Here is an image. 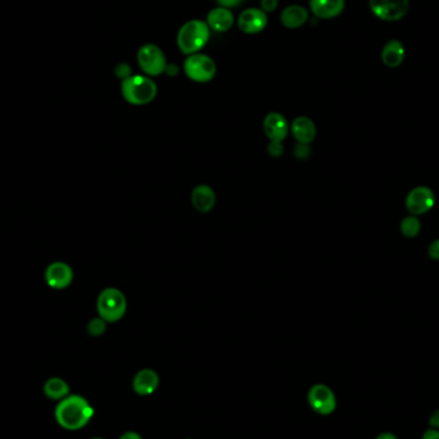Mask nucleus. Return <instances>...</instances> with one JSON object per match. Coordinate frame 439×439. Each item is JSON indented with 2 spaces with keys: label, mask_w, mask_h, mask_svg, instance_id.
Segmentation results:
<instances>
[{
  "label": "nucleus",
  "mask_w": 439,
  "mask_h": 439,
  "mask_svg": "<svg viewBox=\"0 0 439 439\" xmlns=\"http://www.w3.org/2000/svg\"><path fill=\"white\" fill-rule=\"evenodd\" d=\"M310 8L319 19H335L343 12L344 0H310Z\"/></svg>",
  "instance_id": "dca6fc26"
},
{
  "label": "nucleus",
  "mask_w": 439,
  "mask_h": 439,
  "mask_svg": "<svg viewBox=\"0 0 439 439\" xmlns=\"http://www.w3.org/2000/svg\"><path fill=\"white\" fill-rule=\"evenodd\" d=\"M430 427L433 429H439V410H436L429 418Z\"/></svg>",
  "instance_id": "cd10ccee"
},
{
  "label": "nucleus",
  "mask_w": 439,
  "mask_h": 439,
  "mask_svg": "<svg viewBox=\"0 0 439 439\" xmlns=\"http://www.w3.org/2000/svg\"><path fill=\"white\" fill-rule=\"evenodd\" d=\"M138 63L148 76L162 75L169 65L162 49L154 44H145L138 50Z\"/></svg>",
  "instance_id": "423d86ee"
},
{
  "label": "nucleus",
  "mask_w": 439,
  "mask_h": 439,
  "mask_svg": "<svg viewBox=\"0 0 439 439\" xmlns=\"http://www.w3.org/2000/svg\"><path fill=\"white\" fill-rule=\"evenodd\" d=\"M116 76L120 77L121 80H125L127 77L131 76V67L127 63H118L116 66Z\"/></svg>",
  "instance_id": "5701e85b"
},
{
  "label": "nucleus",
  "mask_w": 439,
  "mask_h": 439,
  "mask_svg": "<svg viewBox=\"0 0 439 439\" xmlns=\"http://www.w3.org/2000/svg\"><path fill=\"white\" fill-rule=\"evenodd\" d=\"M160 376L152 369H143L135 375L133 388L139 396H149L158 388Z\"/></svg>",
  "instance_id": "2eb2a0df"
},
{
  "label": "nucleus",
  "mask_w": 439,
  "mask_h": 439,
  "mask_svg": "<svg viewBox=\"0 0 439 439\" xmlns=\"http://www.w3.org/2000/svg\"><path fill=\"white\" fill-rule=\"evenodd\" d=\"M191 203L194 208L201 213H208L216 203V194L210 185L202 184L191 191Z\"/></svg>",
  "instance_id": "4468645a"
},
{
  "label": "nucleus",
  "mask_w": 439,
  "mask_h": 439,
  "mask_svg": "<svg viewBox=\"0 0 439 439\" xmlns=\"http://www.w3.org/2000/svg\"><path fill=\"white\" fill-rule=\"evenodd\" d=\"M105 328H107V323L102 317H98V319H93L89 325H87V332L89 334L93 335V336H99V335L103 334L105 332Z\"/></svg>",
  "instance_id": "4be33fe9"
},
{
  "label": "nucleus",
  "mask_w": 439,
  "mask_h": 439,
  "mask_svg": "<svg viewBox=\"0 0 439 439\" xmlns=\"http://www.w3.org/2000/svg\"><path fill=\"white\" fill-rule=\"evenodd\" d=\"M96 310L99 317H102L105 323H117L126 314V297L117 288H107L98 297Z\"/></svg>",
  "instance_id": "20e7f679"
},
{
  "label": "nucleus",
  "mask_w": 439,
  "mask_h": 439,
  "mask_svg": "<svg viewBox=\"0 0 439 439\" xmlns=\"http://www.w3.org/2000/svg\"><path fill=\"white\" fill-rule=\"evenodd\" d=\"M382 59L387 67H398L405 59V48L401 41L391 40L383 49Z\"/></svg>",
  "instance_id": "6ab92c4d"
},
{
  "label": "nucleus",
  "mask_w": 439,
  "mask_h": 439,
  "mask_svg": "<svg viewBox=\"0 0 439 439\" xmlns=\"http://www.w3.org/2000/svg\"><path fill=\"white\" fill-rule=\"evenodd\" d=\"M208 40L210 26L201 19L188 21L178 32V47L186 56L198 53L206 47Z\"/></svg>",
  "instance_id": "f03ea898"
},
{
  "label": "nucleus",
  "mask_w": 439,
  "mask_h": 439,
  "mask_svg": "<svg viewBox=\"0 0 439 439\" xmlns=\"http://www.w3.org/2000/svg\"><path fill=\"white\" fill-rule=\"evenodd\" d=\"M279 6V0H261V8L266 12H274Z\"/></svg>",
  "instance_id": "393cba45"
},
{
  "label": "nucleus",
  "mask_w": 439,
  "mask_h": 439,
  "mask_svg": "<svg viewBox=\"0 0 439 439\" xmlns=\"http://www.w3.org/2000/svg\"><path fill=\"white\" fill-rule=\"evenodd\" d=\"M44 393L49 400L61 401L69 394V385L62 378H50L44 384Z\"/></svg>",
  "instance_id": "aec40b11"
},
{
  "label": "nucleus",
  "mask_w": 439,
  "mask_h": 439,
  "mask_svg": "<svg viewBox=\"0 0 439 439\" xmlns=\"http://www.w3.org/2000/svg\"><path fill=\"white\" fill-rule=\"evenodd\" d=\"M94 415V410L89 401L78 394H68L66 398L58 402L54 418L58 424L66 430L83 429Z\"/></svg>",
  "instance_id": "f257e3e1"
},
{
  "label": "nucleus",
  "mask_w": 439,
  "mask_h": 439,
  "mask_svg": "<svg viewBox=\"0 0 439 439\" xmlns=\"http://www.w3.org/2000/svg\"><path fill=\"white\" fill-rule=\"evenodd\" d=\"M376 439H398L394 434H392V433H382L381 436H378V438Z\"/></svg>",
  "instance_id": "2f4dec72"
},
{
  "label": "nucleus",
  "mask_w": 439,
  "mask_h": 439,
  "mask_svg": "<svg viewBox=\"0 0 439 439\" xmlns=\"http://www.w3.org/2000/svg\"><path fill=\"white\" fill-rule=\"evenodd\" d=\"M308 19V10L301 6H289L283 10L280 14V21L287 29H299Z\"/></svg>",
  "instance_id": "a211bd4d"
},
{
  "label": "nucleus",
  "mask_w": 439,
  "mask_h": 439,
  "mask_svg": "<svg viewBox=\"0 0 439 439\" xmlns=\"http://www.w3.org/2000/svg\"><path fill=\"white\" fill-rule=\"evenodd\" d=\"M372 12L382 21H400L410 8V0H369Z\"/></svg>",
  "instance_id": "0eeeda50"
},
{
  "label": "nucleus",
  "mask_w": 439,
  "mask_h": 439,
  "mask_svg": "<svg viewBox=\"0 0 439 439\" xmlns=\"http://www.w3.org/2000/svg\"><path fill=\"white\" fill-rule=\"evenodd\" d=\"M74 279L72 268L65 262H54L45 271V280L48 286L53 289L67 288Z\"/></svg>",
  "instance_id": "f8f14e48"
},
{
  "label": "nucleus",
  "mask_w": 439,
  "mask_h": 439,
  "mask_svg": "<svg viewBox=\"0 0 439 439\" xmlns=\"http://www.w3.org/2000/svg\"><path fill=\"white\" fill-rule=\"evenodd\" d=\"M289 124L287 118L279 112H271L265 117L264 121V131L270 142L283 143L289 134Z\"/></svg>",
  "instance_id": "9b49d317"
},
{
  "label": "nucleus",
  "mask_w": 439,
  "mask_h": 439,
  "mask_svg": "<svg viewBox=\"0 0 439 439\" xmlns=\"http://www.w3.org/2000/svg\"><path fill=\"white\" fill-rule=\"evenodd\" d=\"M207 25L217 32H226L234 25V14L228 8L217 7L207 14Z\"/></svg>",
  "instance_id": "f3484780"
},
{
  "label": "nucleus",
  "mask_w": 439,
  "mask_h": 439,
  "mask_svg": "<svg viewBox=\"0 0 439 439\" xmlns=\"http://www.w3.org/2000/svg\"><path fill=\"white\" fill-rule=\"evenodd\" d=\"M164 72H166L169 76H176V75L179 74V66L175 65V63H169Z\"/></svg>",
  "instance_id": "c756f323"
},
{
  "label": "nucleus",
  "mask_w": 439,
  "mask_h": 439,
  "mask_svg": "<svg viewBox=\"0 0 439 439\" xmlns=\"http://www.w3.org/2000/svg\"><path fill=\"white\" fill-rule=\"evenodd\" d=\"M217 3H219L221 7H224V8H235V7H238L239 4L243 1V0H216Z\"/></svg>",
  "instance_id": "bb28decb"
},
{
  "label": "nucleus",
  "mask_w": 439,
  "mask_h": 439,
  "mask_svg": "<svg viewBox=\"0 0 439 439\" xmlns=\"http://www.w3.org/2000/svg\"><path fill=\"white\" fill-rule=\"evenodd\" d=\"M120 439H143L138 433H135V431H126L125 434L121 436V438Z\"/></svg>",
  "instance_id": "7c9ffc66"
},
{
  "label": "nucleus",
  "mask_w": 439,
  "mask_h": 439,
  "mask_svg": "<svg viewBox=\"0 0 439 439\" xmlns=\"http://www.w3.org/2000/svg\"><path fill=\"white\" fill-rule=\"evenodd\" d=\"M434 204L436 195L428 186H416L406 197V208L414 216H420L429 212Z\"/></svg>",
  "instance_id": "1a4fd4ad"
},
{
  "label": "nucleus",
  "mask_w": 439,
  "mask_h": 439,
  "mask_svg": "<svg viewBox=\"0 0 439 439\" xmlns=\"http://www.w3.org/2000/svg\"><path fill=\"white\" fill-rule=\"evenodd\" d=\"M307 400H308L311 409L320 415H330L334 412L335 407H336L334 392L324 384L314 385L308 391Z\"/></svg>",
  "instance_id": "6e6552de"
},
{
  "label": "nucleus",
  "mask_w": 439,
  "mask_h": 439,
  "mask_svg": "<svg viewBox=\"0 0 439 439\" xmlns=\"http://www.w3.org/2000/svg\"><path fill=\"white\" fill-rule=\"evenodd\" d=\"M268 23V14L259 8H248L239 14L238 28L242 32L248 35L262 32Z\"/></svg>",
  "instance_id": "9d476101"
},
{
  "label": "nucleus",
  "mask_w": 439,
  "mask_h": 439,
  "mask_svg": "<svg viewBox=\"0 0 439 439\" xmlns=\"http://www.w3.org/2000/svg\"><path fill=\"white\" fill-rule=\"evenodd\" d=\"M421 439H439V429L430 428L422 434V438Z\"/></svg>",
  "instance_id": "c85d7f7f"
},
{
  "label": "nucleus",
  "mask_w": 439,
  "mask_h": 439,
  "mask_svg": "<svg viewBox=\"0 0 439 439\" xmlns=\"http://www.w3.org/2000/svg\"><path fill=\"white\" fill-rule=\"evenodd\" d=\"M400 230H401L402 234L406 238H415V237H418L420 234V220L418 219V216L410 215V216L402 220Z\"/></svg>",
  "instance_id": "412c9836"
},
{
  "label": "nucleus",
  "mask_w": 439,
  "mask_h": 439,
  "mask_svg": "<svg viewBox=\"0 0 439 439\" xmlns=\"http://www.w3.org/2000/svg\"><path fill=\"white\" fill-rule=\"evenodd\" d=\"M428 255L431 259L439 261V239H436L434 242L430 243L429 248H428Z\"/></svg>",
  "instance_id": "b1692460"
},
{
  "label": "nucleus",
  "mask_w": 439,
  "mask_h": 439,
  "mask_svg": "<svg viewBox=\"0 0 439 439\" xmlns=\"http://www.w3.org/2000/svg\"><path fill=\"white\" fill-rule=\"evenodd\" d=\"M184 72L191 81L204 84L211 81L216 75V63L208 56L195 53L188 56L185 59Z\"/></svg>",
  "instance_id": "39448f33"
},
{
  "label": "nucleus",
  "mask_w": 439,
  "mask_h": 439,
  "mask_svg": "<svg viewBox=\"0 0 439 439\" xmlns=\"http://www.w3.org/2000/svg\"><path fill=\"white\" fill-rule=\"evenodd\" d=\"M268 152L271 156L274 157H279L281 153H283V145L281 143H274V142H270L268 145Z\"/></svg>",
  "instance_id": "a878e982"
},
{
  "label": "nucleus",
  "mask_w": 439,
  "mask_h": 439,
  "mask_svg": "<svg viewBox=\"0 0 439 439\" xmlns=\"http://www.w3.org/2000/svg\"><path fill=\"white\" fill-rule=\"evenodd\" d=\"M121 93L125 100L133 105H149L157 96L158 87L151 77L131 75L122 80Z\"/></svg>",
  "instance_id": "7ed1b4c3"
},
{
  "label": "nucleus",
  "mask_w": 439,
  "mask_h": 439,
  "mask_svg": "<svg viewBox=\"0 0 439 439\" xmlns=\"http://www.w3.org/2000/svg\"><path fill=\"white\" fill-rule=\"evenodd\" d=\"M292 135L297 142L303 145H308L315 140L316 126L314 121L306 116H299L290 126Z\"/></svg>",
  "instance_id": "ddd939ff"
},
{
  "label": "nucleus",
  "mask_w": 439,
  "mask_h": 439,
  "mask_svg": "<svg viewBox=\"0 0 439 439\" xmlns=\"http://www.w3.org/2000/svg\"><path fill=\"white\" fill-rule=\"evenodd\" d=\"M92 439H103V438H92Z\"/></svg>",
  "instance_id": "473e14b6"
}]
</instances>
